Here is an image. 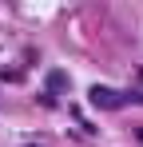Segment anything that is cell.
Here are the masks:
<instances>
[{"label": "cell", "instance_id": "obj_1", "mask_svg": "<svg viewBox=\"0 0 143 147\" xmlns=\"http://www.w3.org/2000/svg\"><path fill=\"white\" fill-rule=\"evenodd\" d=\"M48 88L60 92V88H64V72H52V76H48Z\"/></svg>", "mask_w": 143, "mask_h": 147}]
</instances>
